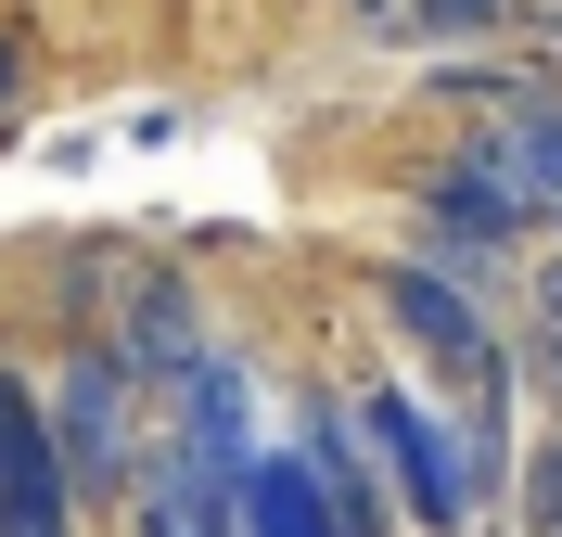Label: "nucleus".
<instances>
[{
    "instance_id": "nucleus-12",
    "label": "nucleus",
    "mask_w": 562,
    "mask_h": 537,
    "mask_svg": "<svg viewBox=\"0 0 562 537\" xmlns=\"http://www.w3.org/2000/svg\"><path fill=\"white\" fill-rule=\"evenodd\" d=\"M537 371H550V410H562V256L537 269Z\"/></svg>"
},
{
    "instance_id": "nucleus-3",
    "label": "nucleus",
    "mask_w": 562,
    "mask_h": 537,
    "mask_svg": "<svg viewBox=\"0 0 562 537\" xmlns=\"http://www.w3.org/2000/svg\"><path fill=\"white\" fill-rule=\"evenodd\" d=\"M231 500H244V461H217V448H192V435H140L128 461V537H231Z\"/></svg>"
},
{
    "instance_id": "nucleus-7",
    "label": "nucleus",
    "mask_w": 562,
    "mask_h": 537,
    "mask_svg": "<svg viewBox=\"0 0 562 537\" xmlns=\"http://www.w3.org/2000/svg\"><path fill=\"white\" fill-rule=\"evenodd\" d=\"M103 346H115V371H128L140 396H167L179 371L205 358V307H192V282H179V269H140V282H128V321H115Z\"/></svg>"
},
{
    "instance_id": "nucleus-4",
    "label": "nucleus",
    "mask_w": 562,
    "mask_h": 537,
    "mask_svg": "<svg viewBox=\"0 0 562 537\" xmlns=\"http://www.w3.org/2000/svg\"><path fill=\"white\" fill-rule=\"evenodd\" d=\"M384 321L409 333V346L435 358L448 384H473V410H498V384H512V371H498V333H486V307H473V294L448 282V269L396 256V269H384Z\"/></svg>"
},
{
    "instance_id": "nucleus-5",
    "label": "nucleus",
    "mask_w": 562,
    "mask_h": 537,
    "mask_svg": "<svg viewBox=\"0 0 562 537\" xmlns=\"http://www.w3.org/2000/svg\"><path fill=\"white\" fill-rule=\"evenodd\" d=\"M422 217H435V256H422V269H448L460 294H473V282H486V269H498V256L525 244V217L498 205V179L473 167V154H460V167H435V179H422Z\"/></svg>"
},
{
    "instance_id": "nucleus-2",
    "label": "nucleus",
    "mask_w": 562,
    "mask_h": 537,
    "mask_svg": "<svg viewBox=\"0 0 562 537\" xmlns=\"http://www.w3.org/2000/svg\"><path fill=\"white\" fill-rule=\"evenodd\" d=\"M38 435H52V461H65L77 500H128V461H140V384L115 371L103 333H77V358L52 371V410H38Z\"/></svg>"
},
{
    "instance_id": "nucleus-13",
    "label": "nucleus",
    "mask_w": 562,
    "mask_h": 537,
    "mask_svg": "<svg viewBox=\"0 0 562 537\" xmlns=\"http://www.w3.org/2000/svg\"><path fill=\"white\" fill-rule=\"evenodd\" d=\"M115 282H128V256H77V269H65V321H103Z\"/></svg>"
},
{
    "instance_id": "nucleus-1",
    "label": "nucleus",
    "mask_w": 562,
    "mask_h": 537,
    "mask_svg": "<svg viewBox=\"0 0 562 537\" xmlns=\"http://www.w3.org/2000/svg\"><path fill=\"white\" fill-rule=\"evenodd\" d=\"M358 448L396 473L409 525H435V537H460L473 512L498 500V410H473V423H435L422 396H358Z\"/></svg>"
},
{
    "instance_id": "nucleus-15",
    "label": "nucleus",
    "mask_w": 562,
    "mask_h": 537,
    "mask_svg": "<svg viewBox=\"0 0 562 537\" xmlns=\"http://www.w3.org/2000/svg\"><path fill=\"white\" fill-rule=\"evenodd\" d=\"M13 90H26V52H13V38H0V115H13Z\"/></svg>"
},
{
    "instance_id": "nucleus-8",
    "label": "nucleus",
    "mask_w": 562,
    "mask_h": 537,
    "mask_svg": "<svg viewBox=\"0 0 562 537\" xmlns=\"http://www.w3.org/2000/svg\"><path fill=\"white\" fill-rule=\"evenodd\" d=\"M473 167L498 179V205H512V217H562V103H550V90H512L498 128L473 142Z\"/></svg>"
},
{
    "instance_id": "nucleus-16",
    "label": "nucleus",
    "mask_w": 562,
    "mask_h": 537,
    "mask_svg": "<svg viewBox=\"0 0 562 537\" xmlns=\"http://www.w3.org/2000/svg\"><path fill=\"white\" fill-rule=\"evenodd\" d=\"M358 13H396V0H358Z\"/></svg>"
},
{
    "instance_id": "nucleus-9",
    "label": "nucleus",
    "mask_w": 562,
    "mask_h": 537,
    "mask_svg": "<svg viewBox=\"0 0 562 537\" xmlns=\"http://www.w3.org/2000/svg\"><path fill=\"white\" fill-rule=\"evenodd\" d=\"M167 435H192V448H217V461H256V384H244L231 346H205L167 384Z\"/></svg>"
},
{
    "instance_id": "nucleus-10",
    "label": "nucleus",
    "mask_w": 562,
    "mask_h": 537,
    "mask_svg": "<svg viewBox=\"0 0 562 537\" xmlns=\"http://www.w3.org/2000/svg\"><path fill=\"white\" fill-rule=\"evenodd\" d=\"M231 537H333V525H319V486H307V461H244Z\"/></svg>"
},
{
    "instance_id": "nucleus-14",
    "label": "nucleus",
    "mask_w": 562,
    "mask_h": 537,
    "mask_svg": "<svg viewBox=\"0 0 562 537\" xmlns=\"http://www.w3.org/2000/svg\"><path fill=\"white\" fill-rule=\"evenodd\" d=\"M525 525L562 537V448H537V473H525Z\"/></svg>"
},
{
    "instance_id": "nucleus-6",
    "label": "nucleus",
    "mask_w": 562,
    "mask_h": 537,
    "mask_svg": "<svg viewBox=\"0 0 562 537\" xmlns=\"http://www.w3.org/2000/svg\"><path fill=\"white\" fill-rule=\"evenodd\" d=\"M0 537H77V486L38 435V396L0 384Z\"/></svg>"
},
{
    "instance_id": "nucleus-11",
    "label": "nucleus",
    "mask_w": 562,
    "mask_h": 537,
    "mask_svg": "<svg viewBox=\"0 0 562 537\" xmlns=\"http://www.w3.org/2000/svg\"><path fill=\"white\" fill-rule=\"evenodd\" d=\"M396 13H409L422 38H486L498 13H512V0H396Z\"/></svg>"
},
{
    "instance_id": "nucleus-17",
    "label": "nucleus",
    "mask_w": 562,
    "mask_h": 537,
    "mask_svg": "<svg viewBox=\"0 0 562 537\" xmlns=\"http://www.w3.org/2000/svg\"><path fill=\"white\" fill-rule=\"evenodd\" d=\"M550 231H562V217H550Z\"/></svg>"
}]
</instances>
